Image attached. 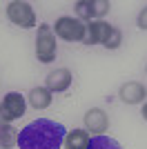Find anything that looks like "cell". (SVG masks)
I'll use <instances>...</instances> for the list:
<instances>
[{"mask_svg":"<svg viewBox=\"0 0 147 149\" xmlns=\"http://www.w3.org/2000/svg\"><path fill=\"white\" fill-rule=\"evenodd\" d=\"M65 134H67L65 125L56 123V120L38 118L18 131V147L20 149H60Z\"/></svg>","mask_w":147,"mask_h":149,"instance_id":"6da1fadb","label":"cell"},{"mask_svg":"<svg viewBox=\"0 0 147 149\" xmlns=\"http://www.w3.org/2000/svg\"><path fill=\"white\" fill-rule=\"evenodd\" d=\"M85 129L87 131H94V134H103V131H107V127H109V118H107V113L103 111V109H98V107H94V109H89V111L85 113Z\"/></svg>","mask_w":147,"mask_h":149,"instance_id":"30bf717a","label":"cell"},{"mask_svg":"<svg viewBox=\"0 0 147 149\" xmlns=\"http://www.w3.org/2000/svg\"><path fill=\"white\" fill-rule=\"evenodd\" d=\"M141 113H143V118H145V123H147V102L143 105V111H141Z\"/></svg>","mask_w":147,"mask_h":149,"instance_id":"e0dca14e","label":"cell"},{"mask_svg":"<svg viewBox=\"0 0 147 149\" xmlns=\"http://www.w3.org/2000/svg\"><path fill=\"white\" fill-rule=\"evenodd\" d=\"M24 109H27L24 96H20L18 91H9L0 100V125H11L13 120L22 118Z\"/></svg>","mask_w":147,"mask_h":149,"instance_id":"277c9868","label":"cell"},{"mask_svg":"<svg viewBox=\"0 0 147 149\" xmlns=\"http://www.w3.org/2000/svg\"><path fill=\"white\" fill-rule=\"evenodd\" d=\"M71 80L74 76L67 67H60V69H54V71H49L47 74V89L51 93H60V91H67L71 87Z\"/></svg>","mask_w":147,"mask_h":149,"instance_id":"ba28073f","label":"cell"},{"mask_svg":"<svg viewBox=\"0 0 147 149\" xmlns=\"http://www.w3.org/2000/svg\"><path fill=\"white\" fill-rule=\"evenodd\" d=\"M136 25L141 27V29H147V5L141 9V13H138V18H136Z\"/></svg>","mask_w":147,"mask_h":149,"instance_id":"2e32d148","label":"cell"},{"mask_svg":"<svg viewBox=\"0 0 147 149\" xmlns=\"http://www.w3.org/2000/svg\"><path fill=\"white\" fill-rule=\"evenodd\" d=\"M120 45H123V31L118 29V27H111V31H109V36H107V40L103 42V47L114 51V49H118Z\"/></svg>","mask_w":147,"mask_h":149,"instance_id":"9a60e30c","label":"cell"},{"mask_svg":"<svg viewBox=\"0 0 147 149\" xmlns=\"http://www.w3.org/2000/svg\"><path fill=\"white\" fill-rule=\"evenodd\" d=\"M58 54V42H56V33L51 25H40L38 27V36H36V58L45 65L56 60Z\"/></svg>","mask_w":147,"mask_h":149,"instance_id":"3957f363","label":"cell"},{"mask_svg":"<svg viewBox=\"0 0 147 149\" xmlns=\"http://www.w3.org/2000/svg\"><path fill=\"white\" fill-rule=\"evenodd\" d=\"M87 149H123L120 147V143L118 140H114V138H109V136H94L92 138V143H89V147Z\"/></svg>","mask_w":147,"mask_h":149,"instance_id":"5bb4252c","label":"cell"},{"mask_svg":"<svg viewBox=\"0 0 147 149\" xmlns=\"http://www.w3.org/2000/svg\"><path fill=\"white\" fill-rule=\"evenodd\" d=\"M118 96H120V100L125 105H141L143 100H145V96H147V89H145L143 82L129 80L118 89Z\"/></svg>","mask_w":147,"mask_h":149,"instance_id":"52a82bcc","label":"cell"},{"mask_svg":"<svg viewBox=\"0 0 147 149\" xmlns=\"http://www.w3.org/2000/svg\"><path fill=\"white\" fill-rule=\"evenodd\" d=\"M92 143V136H89V131L87 129H74V131H67L65 134V149H87Z\"/></svg>","mask_w":147,"mask_h":149,"instance_id":"8fae6325","label":"cell"},{"mask_svg":"<svg viewBox=\"0 0 147 149\" xmlns=\"http://www.w3.org/2000/svg\"><path fill=\"white\" fill-rule=\"evenodd\" d=\"M7 18L11 20L13 25L22 27V29H31L36 27V13H34V7L24 0H13L7 5Z\"/></svg>","mask_w":147,"mask_h":149,"instance_id":"5b68a950","label":"cell"},{"mask_svg":"<svg viewBox=\"0 0 147 149\" xmlns=\"http://www.w3.org/2000/svg\"><path fill=\"white\" fill-rule=\"evenodd\" d=\"M111 31V25L105 22V20H92L87 22V38H85V45H103L107 40Z\"/></svg>","mask_w":147,"mask_h":149,"instance_id":"9c48e42d","label":"cell"},{"mask_svg":"<svg viewBox=\"0 0 147 149\" xmlns=\"http://www.w3.org/2000/svg\"><path fill=\"white\" fill-rule=\"evenodd\" d=\"M54 33L67 42H85L87 38V22L71 16H60L54 25Z\"/></svg>","mask_w":147,"mask_h":149,"instance_id":"7a4b0ae2","label":"cell"},{"mask_svg":"<svg viewBox=\"0 0 147 149\" xmlns=\"http://www.w3.org/2000/svg\"><path fill=\"white\" fill-rule=\"evenodd\" d=\"M109 0H78L74 2L76 16L83 22H92V20H100L105 13L109 11Z\"/></svg>","mask_w":147,"mask_h":149,"instance_id":"8992f818","label":"cell"},{"mask_svg":"<svg viewBox=\"0 0 147 149\" xmlns=\"http://www.w3.org/2000/svg\"><path fill=\"white\" fill-rule=\"evenodd\" d=\"M145 71H147V67H145Z\"/></svg>","mask_w":147,"mask_h":149,"instance_id":"ac0fdd59","label":"cell"},{"mask_svg":"<svg viewBox=\"0 0 147 149\" xmlns=\"http://www.w3.org/2000/svg\"><path fill=\"white\" fill-rule=\"evenodd\" d=\"M51 100H54V96H51V91L47 87H34L29 91V96H27V102L34 109H47L51 105Z\"/></svg>","mask_w":147,"mask_h":149,"instance_id":"7c38bea8","label":"cell"},{"mask_svg":"<svg viewBox=\"0 0 147 149\" xmlns=\"http://www.w3.org/2000/svg\"><path fill=\"white\" fill-rule=\"evenodd\" d=\"M16 145H18V129L11 125H0V147L13 149Z\"/></svg>","mask_w":147,"mask_h":149,"instance_id":"4fadbf2b","label":"cell"}]
</instances>
